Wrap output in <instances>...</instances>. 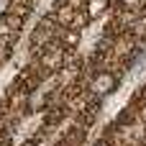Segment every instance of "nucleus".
I'll return each instance as SVG.
<instances>
[{
  "instance_id": "obj_6",
  "label": "nucleus",
  "mask_w": 146,
  "mask_h": 146,
  "mask_svg": "<svg viewBox=\"0 0 146 146\" xmlns=\"http://www.w3.org/2000/svg\"><path fill=\"white\" fill-rule=\"evenodd\" d=\"M115 5L126 13H146V0H118Z\"/></svg>"
},
{
  "instance_id": "obj_7",
  "label": "nucleus",
  "mask_w": 146,
  "mask_h": 146,
  "mask_svg": "<svg viewBox=\"0 0 146 146\" xmlns=\"http://www.w3.org/2000/svg\"><path fill=\"white\" fill-rule=\"evenodd\" d=\"M10 8H13V0H0V21L10 15Z\"/></svg>"
},
{
  "instance_id": "obj_2",
  "label": "nucleus",
  "mask_w": 146,
  "mask_h": 146,
  "mask_svg": "<svg viewBox=\"0 0 146 146\" xmlns=\"http://www.w3.org/2000/svg\"><path fill=\"white\" fill-rule=\"evenodd\" d=\"M69 59H72V54L59 41H51L49 46H44L41 51H36V64H38V69L44 74H56Z\"/></svg>"
},
{
  "instance_id": "obj_1",
  "label": "nucleus",
  "mask_w": 146,
  "mask_h": 146,
  "mask_svg": "<svg viewBox=\"0 0 146 146\" xmlns=\"http://www.w3.org/2000/svg\"><path fill=\"white\" fill-rule=\"evenodd\" d=\"M118 85H121V74L113 72V69H108V67L92 69V72L87 74V80H85L87 95H90L92 100H98V103L105 100V98H110V95L118 90Z\"/></svg>"
},
{
  "instance_id": "obj_10",
  "label": "nucleus",
  "mask_w": 146,
  "mask_h": 146,
  "mask_svg": "<svg viewBox=\"0 0 146 146\" xmlns=\"http://www.w3.org/2000/svg\"><path fill=\"white\" fill-rule=\"evenodd\" d=\"M95 146H113V144H110L108 139H100V141H98V144H95Z\"/></svg>"
},
{
  "instance_id": "obj_5",
  "label": "nucleus",
  "mask_w": 146,
  "mask_h": 146,
  "mask_svg": "<svg viewBox=\"0 0 146 146\" xmlns=\"http://www.w3.org/2000/svg\"><path fill=\"white\" fill-rule=\"evenodd\" d=\"M108 10H110V3H105V0H87V5H85V13H87L90 21L103 18Z\"/></svg>"
},
{
  "instance_id": "obj_8",
  "label": "nucleus",
  "mask_w": 146,
  "mask_h": 146,
  "mask_svg": "<svg viewBox=\"0 0 146 146\" xmlns=\"http://www.w3.org/2000/svg\"><path fill=\"white\" fill-rule=\"evenodd\" d=\"M139 123H144V126H146V100L139 105Z\"/></svg>"
},
{
  "instance_id": "obj_11",
  "label": "nucleus",
  "mask_w": 146,
  "mask_h": 146,
  "mask_svg": "<svg viewBox=\"0 0 146 146\" xmlns=\"http://www.w3.org/2000/svg\"><path fill=\"white\" fill-rule=\"evenodd\" d=\"M105 3H110V5H113V3H118V0H105Z\"/></svg>"
},
{
  "instance_id": "obj_9",
  "label": "nucleus",
  "mask_w": 146,
  "mask_h": 146,
  "mask_svg": "<svg viewBox=\"0 0 146 146\" xmlns=\"http://www.w3.org/2000/svg\"><path fill=\"white\" fill-rule=\"evenodd\" d=\"M18 146H38V141H36V139H23Z\"/></svg>"
},
{
  "instance_id": "obj_3",
  "label": "nucleus",
  "mask_w": 146,
  "mask_h": 146,
  "mask_svg": "<svg viewBox=\"0 0 146 146\" xmlns=\"http://www.w3.org/2000/svg\"><path fill=\"white\" fill-rule=\"evenodd\" d=\"M56 33H59V26L54 23V18L51 15H44L36 23V28L31 31V49L41 51L44 46H49L51 41H56Z\"/></svg>"
},
{
  "instance_id": "obj_4",
  "label": "nucleus",
  "mask_w": 146,
  "mask_h": 146,
  "mask_svg": "<svg viewBox=\"0 0 146 146\" xmlns=\"http://www.w3.org/2000/svg\"><path fill=\"white\" fill-rule=\"evenodd\" d=\"M56 41L72 54L80 44H82V31H74V28H59V33H56Z\"/></svg>"
}]
</instances>
